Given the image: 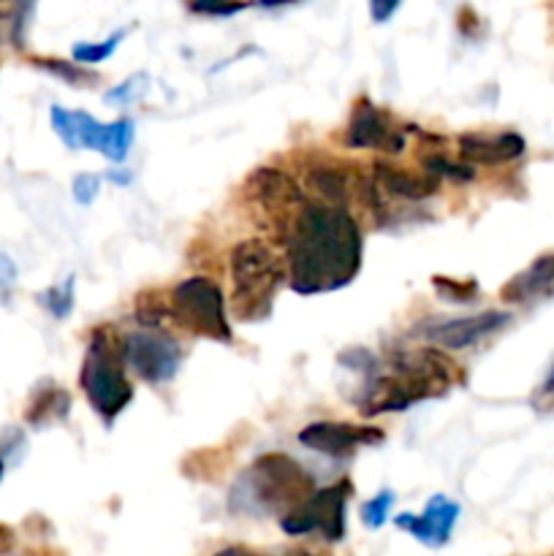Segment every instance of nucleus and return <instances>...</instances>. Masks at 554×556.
Masks as SVG:
<instances>
[{"mask_svg":"<svg viewBox=\"0 0 554 556\" xmlns=\"http://www.w3.org/2000/svg\"><path fill=\"white\" fill-rule=\"evenodd\" d=\"M0 20H3V16H0Z\"/></svg>","mask_w":554,"mask_h":556,"instance_id":"72a5a7b5","label":"nucleus"},{"mask_svg":"<svg viewBox=\"0 0 554 556\" xmlns=\"http://www.w3.org/2000/svg\"><path fill=\"white\" fill-rule=\"evenodd\" d=\"M74 286H76L74 275H68L65 277V282H60V286H52V288H47L43 293H38V302H41L43 309H47V313H52L58 320L68 318L71 309H74Z\"/></svg>","mask_w":554,"mask_h":556,"instance_id":"aec40b11","label":"nucleus"},{"mask_svg":"<svg viewBox=\"0 0 554 556\" xmlns=\"http://www.w3.org/2000/svg\"><path fill=\"white\" fill-rule=\"evenodd\" d=\"M315 481L299 462L286 454H264L253 462L234 489L231 505L244 510L282 514L297 508L307 494H313Z\"/></svg>","mask_w":554,"mask_h":556,"instance_id":"20e7f679","label":"nucleus"},{"mask_svg":"<svg viewBox=\"0 0 554 556\" xmlns=\"http://www.w3.org/2000/svg\"><path fill=\"white\" fill-rule=\"evenodd\" d=\"M248 188L253 193L255 204L264 210V215H269L277 223V228L282 231V239H286L297 212L307 204L297 179L288 177L282 168L261 166L250 174Z\"/></svg>","mask_w":554,"mask_h":556,"instance_id":"9d476101","label":"nucleus"},{"mask_svg":"<svg viewBox=\"0 0 554 556\" xmlns=\"http://www.w3.org/2000/svg\"><path fill=\"white\" fill-rule=\"evenodd\" d=\"M307 188L326 204L345 206L353 188V177L348 168H340L337 163H331V166H313L307 174Z\"/></svg>","mask_w":554,"mask_h":556,"instance_id":"a211bd4d","label":"nucleus"},{"mask_svg":"<svg viewBox=\"0 0 554 556\" xmlns=\"http://www.w3.org/2000/svg\"><path fill=\"white\" fill-rule=\"evenodd\" d=\"M244 3H248V0H244ZM286 3H293V0H259V5H266V9H272V5H286Z\"/></svg>","mask_w":554,"mask_h":556,"instance_id":"2f4dec72","label":"nucleus"},{"mask_svg":"<svg viewBox=\"0 0 554 556\" xmlns=\"http://www.w3.org/2000/svg\"><path fill=\"white\" fill-rule=\"evenodd\" d=\"M11 541H14V538H11L9 527H0V552H9Z\"/></svg>","mask_w":554,"mask_h":556,"instance_id":"7c9ffc66","label":"nucleus"},{"mask_svg":"<svg viewBox=\"0 0 554 556\" xmlns=\"http://www.w3.org/2000/svg\"><path fill=\"white\" fill-rule=\"evenodd\" d=\"M549 296H554V253H546L538 261H532L525 271H519V275L503 288L505 302L516 304H530Z\"/></svg>","mask_w":554,"mask_h":556,"instance_id":"f3484780","label":"nucleus"},{"mask_svg":"<svg viewBox=\"0 0 554 556\" xmlns=\"http://www.w3.org/2000/svg\"><path fill=\"white\" fill-rule=\"evenodd\" d=\"M362 228L345 206L304 204L286 233L291 288L302 296L345 288L362 269Z\"/></svg>","mask_w":554,"mask_h":556,"instance_id":"f257e3e1","label":"nucleus"},{"mask_svg":"<svg viewBox=\"0 0 554 556\" xmlns=\"http://www.w3.org/2000/svg\"><path fill=\"white\" fill-rule=\"evenodd\" d=\"M391 508H394V492H380L378 497H373L364 505V525L373 527V530H380L386 525V519H389Z\"/></svg>","mask_w":554,"mask_h":556,"instance_id":"5701e85b","label":"nucleus"},{"mask_svg":"<svg viewBox=\"0 0 554 556\" xmlns=\"http://www.w3.org/2000/svg\"><path fill=\"white\" fill-rule=\"evenodd\" d=\"M389 367V378H367V394L358 405L364 416L407 410L424 400L443 396L454 386V364L432 348L396 353Z\"/></svg>","mask_w":554,"mask_h":556,"instance_id":"f03ea898","label":"nucleus"},{"mask_svg":"<svg viewBox=\"0 0 554 556\" xmlns=\"http://www.w3.org/2000/svg\"><path fill=\"white\" fill-rule=\"evenodd\" d=\"M424 172L435 174V177L473 179V166H467V163H454L443 155H424Z\"/></svg>","mask_w":554,"mask_h":556,"instance_id":"4be33fe9","label":"nucleus"},{"mask_svg":"<svg viewBox=\"0 0 554 556\" xmlns=\"http://www.w3.org/2000/svg\"><path fill=\"white\" fill-rule=\"evenodd\" d=\"M351 494V481H340L329 489H313V494H307L297 508L282 516L280 527L291 538L320 532L326 541H342L345 538V505Z\"/></svg>","mask_w":554,"mask_h":556,"instance_id":"6e6552de","label":"nucleus"},{"mask_svg":"<svg viewBox=\"0 0 554 556\" xmlns=\"http://www.w3.org/2000/svg\"><path fill=\"white\" fill-rule=\"evenodd\" d=\"M373 185L380 193L396 195L405 201H424L440 190V177L435 174H416L407 168L394 166V163L378 161L373 163Z\"/></svg>","mask_w":554,"mask_h":556,"instance_id":"2eb2a0df","label":"nucleus"},{"mask_svg":"<svg viewBox=\"0 0 554 556\" xmlns=\"http://www.w3.org/2000/svg\"><path fill=\"white\" fill-rule=\"evenodd\" d=\"M459 155L465 163H478V166H494V163H508L525 152V139L519 134H465L456 139Z\"/></svg>","mask_w":554,"mask_h":556,"instance_id":"dca6fc26","label":"nucleus"},{"mask_svg":"<svg viewBox=\"0 0 554 556\" xmlns=\"http://www.w3.org/2000/svg\"><path fill=\"white\" fill-rule=\"evenodd\" d=\"M231 304L239 320H261L272 313L288 264L272 242L261 237L242 239L231 250Z\"/></svg>","mask_w":554,"mask_h":556,"instance_id":"7ed1b4c3","label":"nucleus"},{"mask_svg":"<svg viewBox=\"0 0 554 556\" xmlns=\"http://www.w3.org/2000/svg\"><path fill=\"white\" fill-rule=\"evenodd\" d=\"M3 470H5V465H3V459H0V478H3Z\"/></svg>","mask_w":554,"mask_h":556,"instance_id":"473e14b6","label":"nucleus"},{"mask_svg":"<svg viewBox=\"0 0 554 556\" xmlns=\"http://www.w3.org/2000/svg\"><path fill=\"white\" fill-rule=\"evenodd\" d=\"M79 383L90 400L92 410L106 418L109 424L134 400V386L125 378L123 342L114 340L109 329H98L92 334L85 362H81Z\"/></svg>","mask_w":554,"mask_h":556,"instance_id":"39448f33","label":"nucleus"},{"mask_svg":"<svg viewBox=\"0 0 554 556\" xmlns=\"http://www.w3.org/2000/svg\"><path fill=\"white\" fill-rule=\"evenodd\" d=\"M299 443L307 445L310 451L335 456V459H348L358 448L383 443V432L378 427H356V424L340 421H318L310 424L299 432Z\"/></svg>","mask_w":554,"mask_h":556,"instance_id":"9b49d317","label":"nucleus"},{"mask_svg":"<svg viewBox=\"0 0 554 556\" xmlns=\"http://www.w3.org/2000/svg\"><path fill=\"white\" fill-rule=\"evenodd\" d=\"M125 38V30H117L114 36H109L106 41L98 43H76L74 47V63H101V60H109L114 52H117L119 41Z\"/></svg>","mask_w":554,"mask_h":556,"instance_id":"412c9836","label":"nucleus"},{"mask_svg":"<svg viewBox=\"0 0 554 556\" xmlns=\"http://www.w3.org/2000/svg\"><path fill=\"white\" fill-rule=\"evenodd\" d=\"M123 362L141 380L152 386L168 383L182 364V348L177 340L155 331H136L123 340Z\"/></svg>","mask_w":554,"mask_h":556,"instance_id":"1a4fd4ad","label":"nucleus"},{"mask_svg":"<svg viewBox=\"0 0 554 556\" xmlns=\"http://www.w3.org/2000/svg\"><path fill=\"white\" fill-rule=\"evenodd\" d=\"M345 141L348 147H378V150H386L389 155H396L407 144L405 134L396 130L394 123H389V114L375 109L367 98L358 101V106L353 109Z\"/></svg>","mask_w":554,"mask_h":556,"instance_id":"ddd939ff","label":"nucleus"},{"mask_svg":"<svg viewBox=\"0 0 554 556\" xmlns=\"http://www.w3.org/2000/svg\"><path fill=\"white\" fill-rule=\"evenodd\" d=\"M38 65L47 71H54V74L63 76L65 81H74V85H81V81H85V85H92V81H96V74H85V71L74 68V65L58 63V60H38Z\"/></svg>","mask_w":554,"mask_h":556,"instance_id":"393cba45","label":"nucleus"},{"mask_svg":"<svg viewBox=\"0 0 554 556\" xmlns=\"http://www.w3.org/2000/svg\"><path fill=\"white\" fill-rule=\"evenodd\" d=\"M16 277H20V271H16L14 261L5 253H0V304L9 302L11 291H14L16 286Z\"/></svg>","mask_w":554,"mask_h":556,"instance_id":"cd10ccee","label":"nucleus"},{"mask_svg":"<svg viewBox=\"0 0 554 556\" xmlns=\"http://www.w3.org/2000/svg\"><path fill=\"white\" fill-rule=\"evenodd\" d=\"M168 307H172V318L182 329L206 337V340L231 342V326L226 318L223 293L210 277H188L179 282L168 296Z\"/></svg>","mask_w":554,"mask_h":556,"instance_id":"423d86ee","label":"nucleus"},{"mask_svg":"<svg viewBox=\"0 0 554 556\" xmlns=\"http://www.w3.org/2000/svg\"><path fill=\"white\" fill-rule=\"evenodd\" d=\"M144 79H147L144 74H136V76H130V79H125L123 85L114 87V90L109 92V101H112V103H130L136 96H139L141 90H144Z\"/></svg>","mask_w":554,"mask_h":556,"instance_id":"bb28decb","label":"nucleus"},{"mask_svg":"<svg viewBox=\"0 0 554 556\" xmlns=\"http://www.w3.org/2000/svg\"><path fill=\"white\" fill-rule=\"evenodd\" d=\"M402 0H369V14L375 22H389L394 11L400 9Z\"/></svg>","mask_w":554,"mask_h":556,"instance_id":"c85d7f7f","label":"nucleus"},{"mask_svg":"<svg viewBox=\"0 0 554 556\" xmlns=\"http://www.w3.org/2000/svg\"><path fill=\"white\" fill-rule=\"evenodd\" d=\"M456 519H459V505L438 494V497L429 500L421 516H413V514L396 516V527H400V530H407V535L421 541L424 546L438 548L451 538V530H454Z\"/></svg>","mask_w":554,"mask_h":556,"instance_id":"4468645a","label":"nucleus"},{"mask_svg":"<svg viewBox=\"0 0 554 556\" xmlns=\"http://www.w3.org/2000/svg\"><path fill=\"white\" fill-rule=\"evenodd\" d=\"M435 291L443 299H454V302H470L476 299L478 286L473 280H449V277H435Z\"/></svg>","mask_w":554,"mask_h":556,"instance_id":"b1692460","label":"nucleus"},{"mask_svg":"<svg viewBox=\"0 0 554 556\" xmlns=\"http://www.w3.org/2000/svg\"><path fill=\"white\" fill-rule=\"evenodd\" d=\"M98 190H101V177H98V174H79V177L74 179V199L79 201L81 206L92 204Z\"/></svg>","mask_w":554,"mask_h":556,"instance_id":"a878e982","label":"nucleus"},{"mask_svg":"<svg viewBox=\"0 0 554 556\" xmlns=\"http://www.w3.org/2000/svg\"><path fill=\"white\" fill-rule=\"evenodd\" d=\"M549 402H554V367H552V372L546 375V380H543L541 389H538L536 407H549Z\"/></svg>","mask_w":554,"mask_h":556,"instance_id":"c756f323","label":"nucleus"},{"mask_svg":"<svg viewBox=\"0 0 554 556\" xmlns=\"http://www.w3.org/2000/svg\"><path fill=\"white\" fill-rule=\"evenodd\" d=\"M508 313H494V309L481 315H470V318L443 320V324L429 326L427 340L445 348V351H465V348H473L487 340V337L498 334L500 329L508 326Z\"/></svg>","mask_w":554,"mask_h":556,"instance_id":"f8f14e48","label":"nucleus"},{"mask_svg":"<svg viewBox=\"0 0 554 556\" xmlns=\"http://www.w3.org/2000/svg\"><path fill=\"white\" fill-rule=\"evenodd\" d=\"M71 410V396L65 394L63 389H54V386H47L36 394V400L27 407V421L33 427H43L49 421H63Z\"/></svg>","mask_w":554,"mask_h":556,"instance_id":"6ab92c4d","label":"nucleus"},{"mask_svg":"<svg viewBox=\"0 0 554 556\" xmlns=\"http://www.w3.org/2000/svg\"><path fill=\"white\" fill-rule=\"evenodd\" d=\"M52 128L71 150H92L106 155L109 161L123 163L134 144V119H117V123H98L87 112H68V109L52 106Z\"/></svg>","mask_w":554,"mask_h":556,"instance_id":"0eeeda50","label":"nucleus"}]
</instances>
